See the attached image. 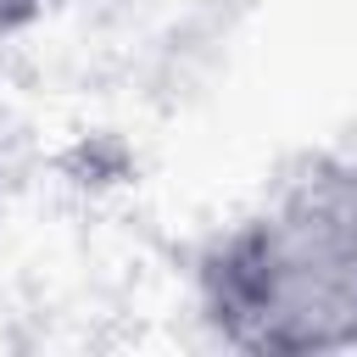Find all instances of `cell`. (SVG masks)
I'll list each match as a JSON object with an SVG mask.
<instances>
[{
    "mask_svg": "<svg viewBox=\"0 0 357 357\" xmlns=\"http://www.w3.org/2000/svg\"><path fill=\"white\" fill-rule=\"evenodd\" d=\"M56 0H0V39H17V33H28L45 11H50Z\"/></svg>",
    "mask_w": 357,
    "mask_h": 357,
    "instance_id": "7a4b0ae2",
    "label": "cell"
},
{
    "mask_svg": "<svg viewBox=\"0 0 357 357\" xmlns=\"http://www.w3.org/2000/svg\"><path fill=\"white\" fill-rule=\"evenodd\" d=\"M201 312L245 351H351L357 212L340 178H307L234 223L201 262Z\"/></svg>",
    "mask_w": 357,
    "mask_h": 357,
    "instance_id": "6da1fadb",
    "label": "cell"
},
{
    "mask_svg": "<svg viewBox=\"0 0 357 357\" xmlns=\"http://www.w3.org/2000/svg\"><path fill=\"white\" fill-rule=\"evenodd\" d=\"M0 195H6V139H0Z\"/></svg>",
    "mask_w": 357,
    "mask_h": 357,
    "instance_id": "3957f363",
    "label": "cell"
}]
</instances>
